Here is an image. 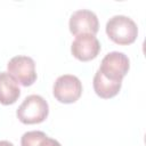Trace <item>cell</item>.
I'll use <instances>...</instances> for the list:
<instances>
[{
	"instance_id": "2",
	"label": "cell",
	"mask_w": 146,
	"mask_h": 146,
	"mask_svg": "<svg viewBox=\"0 0 146 146\" xmlns=\"http://www.w3.org/2000/svg\"><path fill=\"white\" fill-rule=\"evenodd\" d=\"M49 113L47 100L39 95L27 96L18 106L16 115L24 124H35L43 122Z\"/></svg>"
},
{
	"instance_id": "11",
	"label": "cell",
	"mask_w": 146,
	"mask_h": 146,
	"mask_svg": "<svg viewBox=\"0 0 146 146\" xmlns=\"http://www.w3.org/2000/svg\"><path fill=\"white\" fill-rule=\"evenodd\" d=\"M39 146H62L59 144V141H57L56 139H52V138H49L48 136L41 140V143L39 144Z\"/></svg>"
},
{
	"instance_id": "1",
	"label": "cell",
	"mask_w": 146,
	"mask_h": 146,
	"mask_svg": "<svg viewBox=\"0 0 146 146\" xmlns=\"http://www.w3.org/2000/svg\"><path fill=\"white\" fill-rule=\"evenodd\" d=\"M106 33L113 42L125 46L136 41L138 27L130 17L124 15H115L107 21Z\"/></svg>"
},
{
	"instance_id": "6",
	"label": "cell",
	"mask_w": 146,
	"mask_h": 146,
	"mask_svg": "<svg viewBox=\"0 0 146 146\" xmlns=\"http://www.w3.org/2000/svg\"><path fill=\"white\" fill-rule=\"evenodd\" d=\"M68 27L71 33L75 36L83 34L95 35L98 32L99 23L94 11L88 9H79L71 15Z\"/></svg>"
},
{
	"instance_id": "3",
	"label": "cell",
	"mask_w": 146,
	"mask_h": 146,
	"mask_svg": "<svg viewBox=\"0 0 146 146\" xmlns=\"http://www.w3.org/2000/svg\"><path fill=\"white\" fill-rule=\"evenodd\" d=\"M52 92L59 103L72 104L80 98L82 94V83L78 76L64 74L58 76L55 81Z\"/></svg>"
},
{
	"instance_id": "9",
	"label": "cell",
	"mask_w": 146,
	"mask_h": 146,
	"mask_svg": "<svg viewBox=\"0 0 146 146\" xmlns=\"http://www.w3.org/2000/svg\"><path fill=\"white\" fill-rule=\"evenodd\" d=\"M94 90L100 98L108 99L116 96L121 89L122 81H112L105 78L98 70L94 76Z\"/></svg>"
},
{
	"instance_id": "4",
	"label": "cell",
	"mask_w": 146,
	"mask_h": 146,
	"mask_svg": "<svg viewBox=\"0 0 146 146\" xmlns=\"http://www.w3.org/2000/svg\"><path fill=\"white\" fill-rule=\"evenodd\" d=\"M8 73L24 87L32 86L36 80L35 63L29 56H15L7 64Z\"/></svg>"
},
{
	"instance_id": "5",
	"label": "cell",
	"mask_w": 146,
	"mask_h": 146,
	"mask_svg": "<svg viewBox=\"0 0 146 146\" xmlns=\"http://www.w3.org/2000/svg\"><path fill=\"white\" fill-rule=\"evenodd\" d=\"M130 67V60L127 55L119 51L108 52L100 63L99 71L112 81H122Z\"/></svg>"
},
{
	"instance_id": "8",
	"label": "cell",
	"mask_w": 146,
	"mask_h": 146,
	"mask_svg": "<svg viewBox=\"0 0 146 146\" xmlns=\"http://www.w3.org/2000/svg\"><path fill=\"white\" fill-rule=\"evenodd\" d=\"M21 95L17 82L8 72H0V103L11 105L16 103Z\"/></svg>"
},
{
	"instance_id": "7",
	"label": "cell",
	"mask_w": 146,
	"mask_h": 146,
	"mask_svg": "<svg viewBox=\"0 0 146 146\" xmlns=\"http://www.w3.org/2000/svg\"><path fill=\"white\" fill-rule=\"evenodd\" d=\"M99 51H100V43L98 39L95 35H90V34H83L76 36L71 46L72 55L81 62H88L96 58Z\"/></svg>"
},
{
	"instance_id": "10",
	"label": "cell",
	"mask_w": 146,
	"mask_h": 146,
	"mask_svg": "<svg viewBox=\"0 0 146 146\" xmlns=\"http://www.w3.org/2000/svg\"><path fill=\"white\" fill-rule=\"evenodd\" d=\"M47 135L42 131H27L25 132L21 138V145L22 146H39L42 139H44Z\"/></svg>"
},
{
	"instance_id": "12",
	"label": "cell",
	"mask_w": 146,
	"mask_h": 146,
	"mask_svg": "<svg viewBox=\"0 0 146 146\" xmlns=\"http://www.w3.org/2000/svg\"><path fill=\"white\" fill-rule=\"evenodd\" d=\"M0 146H14V145L8 140H0Z\"/></svg>"
}]
</instances>
